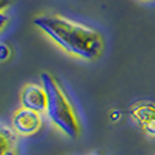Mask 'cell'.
Wrapping results in <instances>:
<instances>
[{"instance_id": "3957f363", "label": "cell", "mask_w": 155, "mask_h": 155, "mask_svg": "<svg viewBox=\"0 0 155 155\" xmlns=\"http://www.w3.org/2000/svg\"><path fill=\"white\" fill-rule=\"evenodd\" d=\"M14 131L21 136H31L37 134L42 127V113L35 110L27 109V107H19L15 110L11 118Z\"/></svg>"}, {"instance_id": "ba28073f", "label": "cell", "mask_w": 155, "mask_h": 155, "mask_svg": "<svg viewBox=\"0 0 155 155\" xmlns=\"http://www.w3.org/2000/svg\"><path fill=\"white\" fill-rule=\"evenodd\" d=\"M11 3H12V0H2V3H0V8H2V11H4L5 10V7H7V5H10Z\"/></svg>"}, {"instance_id": "5b68a950", "label": "cell", "mask_w": 155, "mask_h": 155, "mask_svg": "<svg viewBox=\"0 0 155 155\" xmlns=\"http://www.w3.org/2000/svg\"><path fill=\"white\" fill-rule=\"evenodd\" d=\"M21 102H22V106L27 107V109L35 110L38 113L46 112L48 95H46V91L44 88V86L35 84V83L26 84L23 87V90H22Z\"/></svg>"}, {"instance_id": "7a4b0ae2", "label": "cell", "mask_w": 155, "mask_h": 155, "mask_svg": "<svg viewBox=\"0 0 155 155\" xmlns=\"http://www.w3.org/2000/svg\"><path fill=\"white\" fill-rule=\"evenodd\" d=\"M40 78L41 84L48 95V106L45 112L48 118L64 135L75 139L80 134V123L71 99L51 74L42 72Z\"/></svg>"}, {"instance_id": "52a82bcc", "label": "cell", "mask_w": 155, "mask_h": 155, "mask_svg": "<svg viewBox=\"0 0 155 155\" xmlns=\"http://www.w3.org/2000/svg\"><path fill=\"white\" fill-rule=\"evenodd\" d=\"M10 56H11V49L8 48L5 44H2V45H0V59H2L3 61H5Z\"/></svg>"}, {"instance_id": "9c48e42d", "label": "cell", "mask_w": 155, "mask_h": 155, "mask_svg": "<svg viewBox=\"0 0 155 155\" xmlns=\"http://www.w3.org/2000/svg\"><path fill=\"white\" fill-rule=\"evenodd\" d=\"M5 23H7L5 15H4V14H2V29H4V27H5Z\"/></svg>"}, {"instance_id": "30bf717a", "label": "cell", "mask_w": 155, "mask_h": 155, "mask_svg": "<svg viewBox=\"0 0 155 155\" xmlns=\"http://www.w3.org/2000/svg\"><path fill=\"white\" fill-rule=\"evenodd\" d=\"M91 155H101V154H98V153H94V154H91Z\"/></svg>"}, {"instance_id": "8992f818", "label": "cell", "mask_w": 155, "mask_h": 155, "mask_svg": "<svg viewBox=\"0 0 155 155\" xmlns=\"http://www.w3.org/2000/svg\"><path fill=\"white\" fill-rule=\"evenodd\" d=\"M0 155H18V134L5 124L0 127Z\"/></svg>"}, {"instance_id": "277c9868", "label": "cell", "mask_w": 155, "mask_h": 155, "mask_svg": "<svg viewBox=\"0 0 155 155\" xmlns=\"http://www.w3.org/2000/svg\"><path fill=\"white\" fill-rule=\"evenodd\" d=\"M132 120L142 128L144 134L155 137V104L154 102H136L129 109Z\"/></svg>"}, {"instance_id": "6da1fadb", "label": "cell", "mask_w": 155, "mask_h": 155, "mask_svg": "<svg viewBox=\"0 0 155 155\" xmlns=\"http://www.w3.org/2000/svg\"><path fill=\"white\" fill-rule=\"evenodd\" d=\"M34 25L74 56L84 60H94L101 56L104 41L97 30L60 15L38 16L34 19Z\"/></svg>"}]
</instances>
